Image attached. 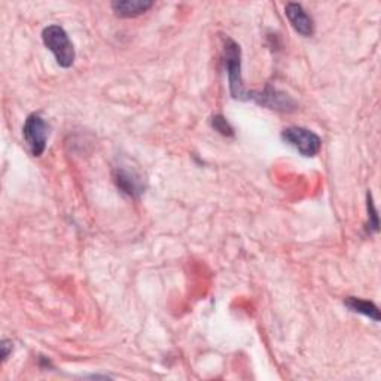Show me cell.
<instances>
[{"mask_svg": "<svg viewBox=\"0 0 381 381\" xmlns=\"http://www.w3.org/2000/svg\"><path fill=\"white\" fill-rule=\"evenodd\" d=\"M285 13L297 33H299L304 38L313 36L314 33L313 18L299 4H287L285 8Z\"/></svg>", "mask_w": 381, "mask_h": 381, "instance_id": "cell-6", "label": "cell"}, {"mask_svg": "<svg viewBox=\"0 0 381 381\" xmlns=\"http://www.w3.org/2000/svg\"><path fill=\"white\" fill-rule=\"evenodd\" d=\"M344 306L353 313L367 316L370 319H372L374 322H380V310L375 306L374 302L367 301V299H360L356 297H348L344 299Z\"/></svg>", "mask_w": 381, "mask_h": 381, "instance_id": "cell-9", "label": "cell"}, {"mask_svg": "<svg viewBox=\"0 0 381 381\" xmlns=\"http://www.w3.org/2000/svg\"><path fill=\"white\" fill-rule=\"evenodd\" d=\"M154 6L149 0H116L112 2V9L119 18H136Z\"/></svg>", "mask_w": 381, "mask_h": 381, "instance_id": "cell-7", "label": "cell"}, {"mask_svg": "<svg viewBox=\"0 0 381 381\" xmlns=\"http://www.w3.org/2000/svg\"><path fill=\"white\" fill-rule=\"evenodd\" d=\"M225 66L228 72V82H230V93L236 100H249V91L245 88L241 78V50L240 45L233 39H225L223 47Z\"/></svg>", "mask_w": 381, "mask_h": 381, "instance_id": "cell-2", "label": "cell"}, {"mask_svg": "<svg viewBox=\"0 0 381 381\" xmlns=\"http://www.w3.org/2000/svg\"><path fill=\"white\" fill-rule=\"evenodd\" d=\"M43 45L47 47L55 57L60 67L69 69L74 63V47L69 39L66 30L60 26H48L42 32Z\"/></svg>", "mask_w": 381, "mask_h": 381, "instance_id": "cell-1", "label": "cell"}, {"mask_svg": "<svg viewBox=\"0 0 381 381\" xmlns=\"http://www.w3.org/2000/svg\"><path fill=\"white\" fill-rule=\"evenodd\" d=\"M23 137L32 152L33 157H40L45 149H47L48 137H50V127L39 114L28 115L24 127H23Z\"/></svg>", "mask_w": 381, "mask_h": 381, "instance_id": "cell-3", "label": "cell"}, {"mask_svg": "<svg viewBox=\"0 0 381 381\" xmlns=\"http://www.w3.org/2000/svg\"><path fill=\"white\" fill-rule=\"evenodd\" d=\"M282 139L295 148L302 157H316L322 149L320 137L304 127H287L282 131Z\"/></svg>", "mask_w": 381, "mask_h": 381, "instance_id": "cell-4", "label": "cell"}, {"mask_svg": "<svg viewBox=\"0 0 381 381\" xmlns=\"http://www.w3.org/2000/svg\"><path fill=\"white\" fill-rule=\"evenodd\" d=\"M211 127L215 128L216 131H219L222 136H234V130L230 126V123L222 116V115H215L211 118Z\"/></svg>", "mask_w": 381, "mask_h": 381, "instance_id": "cell-10", "label": "cell"}, {"mask_svg": "<svg viewBox=\"0 0 381 381\" xmlns=\"http://www.w3.org/2000/svg\"><path fill=\"white\" fill-rule=\"evenodd\" d=\"M0 348H2V362H5L9 358L11 352H12V343L8 341V340H4Z\"/></svg>", "mask_w": 381, "mask_h": 381, "instance_id": "cell-12", "label": "cell"}, {"mask_svg": "<svg viewBox=\"0 0 381 381\" xmlns=\"http://www.w3.org/2000/svg\"><path fill=\"white\" fill-rule=\"evenodd\" d=\"M115 182L118 188L128 197L137 198L143 192V184L140 177L127 169H116Z\"/></svg>", "mask_w": 381, "mask_h": 381, "instance_id": "cell-8", "label": "cell"}, {"mask_svg": "<svg viewBox=\"0 0 381 381\" xmlns=\"http://www.w3.org/2000/svg\"><path fill=\"white\" fill-rule=\"evenodd\" d=\"M367 207H368V219H370L368 231L378 233V215H377V210H375V206L372 201L371 192H368V195H367Z\"/></svg>", "mask_w": 381, "mask_h": 381, "instance_id": "cell-11", "label": "cell"}, {"mask_svg": "<svg viewBox=\"0 0 381 381\" xmlns=\"http://www.w3.org/2000/svg\"><path fill=\"white\" fill-rule=\"evenodd\" d=\"M249 100L272 111L289 112L295 109V101L291 97L270 85H267L264 91H249Z\"/></svg>", "mask_w": 381, "mask_h": 381, "instance_id": "cell-5", "label": "cell"}]
</instances>
